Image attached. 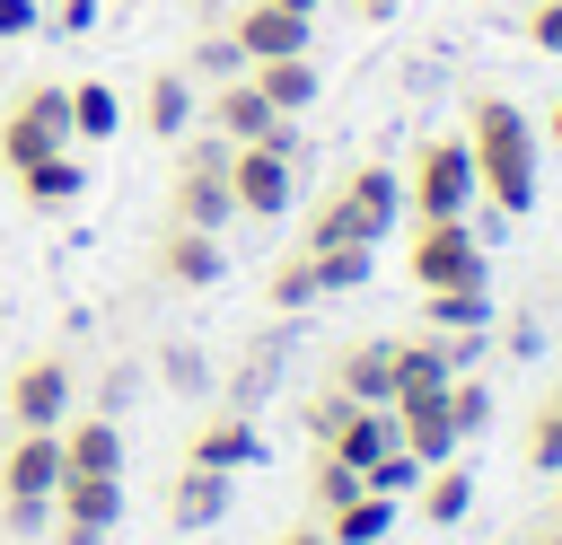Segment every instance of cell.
<instances>
[{"instance_id":"6da1fadb","label":"cell","mask_w":562,"mask_h":545,"mask_svg":"<svg viewBox=\"0 0 562 545\" xmlns=\"http://www.w3.org/2000/svg\"><path fill=\"white\" fill-rule=\"evenodd\" d=\"M465 158H474V193H483L501 220H527V211H536V123H527L509 97H474V114H465Z\"/></svg>"},{"instance_id":"7a4b0ae2","label":"cell","mask_w":562,"mask_h":545,"mask_svg":"<svg viewBox=\"0 0 562 545\" xmlns=\"http://www.w3.org/2000/svg\"><path fill=\"white\" fill-rule=\"evenodd\" d=\"M395 220H404V176H395V167H351V176L316 202L307 246H378Z\"/></svg>"},{"instance_id":"3957f363","label":"cell","mask_w":562,"mask_h":545,"mask_svg":"<svg viewBox=\"0 0 562 545\" xmlns=\"http://www.w3.org/2000/svg\"><path fill=\"white\" fill-rule=\"evenodd\" d=\"M167 220L176 229H228L237 220V202H228V141L211 132V141H184V158H176V185H167Z\"/></svg>"},{"instance_id":"277c9868","label":"cell","mask_w":562,"mask_h":545,"mask_svg":"<svg viewBox=\"0 0 562 545\" xmlns=\"http://www.w3.org/2000/svg\"><path fill=\"white\" fill-rule=\"evenodd\" d=\"M53 483H61V431H18L9 457H0V510H9V536H35V519L53 510Z\"/></svg>"},{"instance_id":"5b68a950","label":"cell","mask_w":562,"mask_h":545,"mask_svg":"<svg viewBox=\"0 0 562 545\" xmlns=\"http://www.w3.org/2000/svg\"><path fill=\"white\" fill-rule=\"evenodd\" d=\"M483 193H474V158L465 141H422L413 167H404V211L413 220H465Z\"/></svg>"},{"instance_id":"8992f818","label":"cell","mask_w":562,"mask_h":545,"mask_svg":"<svg viewBox=\"0 0 562 545\" xmlns=\"http://www.w3.org/2000/svg\"><path fill=\"white\" fill-rule=\"evenodd\" d=\"M290 158H299V132L237 141V149H228V202H237L246 220H281V211H290Z\"/></svg>"},{"instance_id":"52a82bcc","label":"cell","mask_w":562,"mask_h":545,"mask_svg":"<svg viewBox=\"0 0 562 545\" xmlns=\"http://www.w3.org/2000/svg\"><path fill=\"white\" fill-rule=\"evenodd\" d=\"M413 281L422 290H474V281H492V255L465 220H422L413 229Z\"/></svg>"},{"instance_id":"ba28073f","label":"cell","mask_w":562,"mask_h":545,"mask_svg":"<svg viewBox=\"0 0 562 545\" xmlns=\"http://www.w3.org/2000/svg\"><path fill=\"white\" fill-rule=\"evenodd\" d=\"M53 149H70V88H18V105L0 114V158L35 167Z\"/></svg>"},{"instance_id":"9c48e42d","label":"cell","mask_w":562,"mask_h":545,"mask_svg":"<svg viewBox=\"0 0 562 545\" xmlns=\"http://www.w3.org/2000/svg\"><path fill=\"white\" fill-rule=\"evenodd\" d=\"M61 413H70V360H61V352L18 360V378H9V422H18V431H61Z\"/></svg>"},{"instance_id":"30bf717a","label":"cell","mask_w":562,"mask_h":545,"mask_svg":"<svg viewBox=\"0 0 562 545\" xmlns=\"http://www.w3.org/2000/svg\"><path fill=\"white\" fill-rule=\"evenodd\" d=\"M386 413H395V448H404V457H422V466H439V457H457V448H465V440H457V422H448V387H430V396H395Z\"/></svg>"},{"instance_id":"8fae6325","label":"cell","mask_w":562,"mask_h":545,"mask_svg":"<svg viewBox=\"0 0 562 545\" xmlns=\"http://www.w3.org/2000/svg\"><path fill=\"white\" fill-rule=\"evenodd\" d=\"M228 44H237V62H281V53H307V44H316V18L255 0V9L228 26Z\"/></svg>"},{"instance_id":"7c38bea8","label":"cell","mask_w":562,"mask_h":545,"mask_svg":"<svg viewBox=\"0 0 562 545\" xmlns=\"http://www.w3.org/2000/svg\"><path fill=\"white\" fill-rule=\"evenodd\" d=\"M211 132L237 149V141H272V132H290V114H272L255 79H228V88L211 97Z\"/></svg>"},{"instance_id":"4fadbf2b","label":"cell","mask_w":562,"mask_h":545,"mask_svg":"<svg viewBox=\"0 0 562 545\" xmlns=\"http://www.w3.org/2000/svg\"><path fill=\"white\" fill-rule=\"evenodd\" d=\"M386 448H395V413H386V404H351V413L325 431V457H342V466H360V475H369Z\"/></svg>"},{"instance_id":"5bb4252c","label":"cell","mask_w":562,"mask_h":545,"mask_svg":"<svg viewBox=\"0 0 562 545\" xmlns=\"http://www.w3.org/2000/svg\"><path fill=\"white\" fill-rule=\"evenodd\" d=\"M53 510H61V527H114L123 519V475H61L53 483Z\"/></svg>"},{"instance_id":"9a60e30c","label":"cell","mask_w":562,"mask_h":545,"mask_svg":"<svg viewBox=\"0 0 562 545\" xmlns=\"http://www.w3.org/2000/svg\"><path fill=\"white\" fill-rule=\"evenodd\" d=\"M334 396L386 404V396H395V343H386V334H378V343H351V352L334 360Z\"/></svg>"},{"instance_id":"2e32d148","label":"cell","mask_w":562,"mask_h":545,"mask_svg":"<svg viewBox=\"0 0 562 545\" xmlns=\"http://www.w3.org/2000/svg\"><path fill=\"white\" fill-rule=\"evenodd\" d=\"M255 457H263V431H255L246 413L202 422V431H193V448H184V466H220V475H237V466H255Z\"/></svg>"},{"instance_id":"e0dca14e","label":"cell","mask_w":562,"mask_h":545,"mask_svg":"<svg viewBox=\"0 0 562 545\" xmlns=\"http://www.w3.org/2000/svg\"><path fill=\"white\" fill-rule=\"evenodd\" d=\"M246 79L263 88L272 114H307L316 105V53H281V62H246Z\"/></svg>"},{"instance_id":"ac0fdd59","label":"cell","mask_w":562,"mask_h":545,"mask_svg":"<svg viewBox=\"0 0 562 545\" xmlns=\"http://www.w3.org/2000/svg\"><path fill=\"white\" fill-rule=\"evenodd\" d=\"M61 475H123V431L114 413H88L61 431Z\"/></svg>"},{"instance_id":"d6986e66","label":"cell","mask_w":562,"mask_h":545,"mask_svg":"<svg viewBox=\"0 0 562 545\" xmlns=\"http://www.w3.org/2000/svg\"><path fill=\"white\" fill-rule=\"evenodd\" d=\"M167 519H176V527H211V519H228V475H220V466H176V483H167Z\"/></svg>"},{"instance_id":"ffe728a7","label":"cell","mask_w":562,"mask_h":545,"mask_svg":"<svg viewBox=\"0 0 562 545\" xmlns=\"http://www.w3.org/2000/svg\"><path fill=\"white\" fill-rule=\"evenodd\" d=\"M158 272H167V281H184V290H211V281H220V237H211V229H176V220H167Z\"/></svg>"},{"instance_id":"44dd1931","label":"cell","mask_w":562,"mask_h":545,"mask_svg":"<svg viewBox=\"0 0 562 545\" xmlns=\"http://www.w3.org/2000/svg\"><path fill=\"white\" fill-rule=\"evenodd\" d=\"M465 510H474V475H465L457 457L422 466V519H430V527H457Z\"/></svg>"},{"instance_id":"7402d4cb","label":"cell","mask_w":562,"mask_h":545,"mask_svg":"<svg viewBox=\"0 0 562 545\" xmlns=\"http://www.w3.org/2000/svg\"><path fill=\"white\" fill-rule=\"evenodd\" d=\"M193 114H202V105H193L184 70H158V79H149V97H140V123H149L158 141H176V132H193Z\"/></svg>"},{"instance_id":"603a6c76","label":"cell","mask_w":562,"mask_h":545,"mask_svg":"<svg viewBox=\"0 0 562 545\" xmlns=\"http://www.w3.org/2000/svg\"><path fill=\"white\" fill-rule=\"evenodd\" d=\"M422 316L439 334H483L492 325V281H474V290H422Z\"/></svg>"},{"instance_id":"cb8c5ba5","label":"cell","mask_w":562,"mask_h":545,"mask_svg":"<svg viewBox=\"0 0 562 545\" xmlns=\"http://www.w3.org/2000/svg\"><path fill=\"white\" fill-rule=\"evenodd\" d=\"M386 527H395V501L386 492H360V501L325 510V545H378Z\"/></svg>"},{"instance_id":"d4e9b609","label":"cell","mask_w":562,"mask_h":545,"mask_svg":"<svg viewBox=\"0 0 562 545\" xmlns=\"http://www.w3.org/2000/svg\"><path fill=\"white\" fill-rule=\"evenodd\" d=\"M79 185H88V167H79L70 149H53V158H35V167H18V193H26V202H44V211H53V202H70Z\"/></svg>"},{"instance_id":"484cf974","label":"cell","mask_w":562,"mask_h":545,"mask_svg":"<svg viewBox=\"0 0 562 545\" xmlns=\"http://www.w3.org/2000/svg\"><path fill=\"white\" fill-rule=\"evenodd\" d=\"M114 123H123V97H114L105 79H79V88H70V141H105Z\"/></svg>"},{"instance_id":"4316f807","label":"cell","mask_w":562,"mask_h":545,"mask_svg":"<svg viewBox=\"0 0 562 545\" xmlns=\"http://www.w3.org/2000/svg\"><path fill=\"white\" fill-rule=\"evenodd\" d=\"M527 466L536 475H562V387L536 404V422H527Z\"/></svg>"},{"instance_id":"83f0119b","label":"cell","mask_w":562,"mask_h":545,"mask_svg":"<svg viewBox=\"0 0 562 545\" xmlns=\"http://www.w3.org/2000/svg\"><path fill=\"white\" fill-rule=\"evenodd\" d=\"M263 290H272V308H307V299H325V290H316V255H307V246H299V255H281Z\"/></svg>"},{"instance_id":"f1b7e54d","label":"cell","mask_w":562,"mask_h":545,"mask_svg":"<svg viewBox=\"0 0 562 545\" xmlns=\"http://www.w3.org/2000/svg\"><path fill=\"white\" fill-rule=\"evenodd\" d=\"M316 255V290H360L369 281V246H307Z\"/></svg>"},{"instance_id":"f546056e","label":"cell","mask_w":562,"mask_h":545,"mask_svg":"<svg viewBox=\"0 0 562 545\" xmlns=\"http://www.w3.org/2000/svg\"><path fill=\"white\" fill-rule=\"evenodd\" d=\"M448 422H457V440H474V431L492 422V387L457 369V378H448Z\"/></svg>"},{"instance_id":"4dcf8cb0","label":"cell","mask_w":562,"mask_h":545,"mask_svg":"<svg viewBox=\"0 0 562 545\" xmlns=\"http://www.w3.org/2000/svg\"><path fill=\"white\" fill-rule=\"evenodd\" d=\"M369 483H360V466H342V457H316V510H342V501H360Z\"/></svg>"},{"instance_id":"1f68e13d","label":"cell","mask_w":562,"mask_h":545,"mask_svg":"<svg viewBox=\"0 0 562 545\" xmlns=\"http://www.w3.org/2000/svg\"><path fill=\"white\" fill-rule=\"evenodd\" d=\"M360 483H369V492H386V501H395V492H413V483H422V457H404V448H386V457H378V466H369V475H360Z\"/></svg>"},{"instance_id":"d6a6232c","label":"cell","mask_w":562,"mask_h":545,"mask_svg":"<svg viewBox=\"0 0 562 545\" xmlns=\"http://www.w3.org/2000/svg\"><path fill=\"white\" fill-rule=\"evenodd\" d=\"M527 44L536 53H562V0H536L527 9Z\"/></svg>"},{"instance_id":"836d02e7","label":"cell","mask_w":562,"mask_h":545,"mask_svg":"<svg viewBox=\"0 0 562 545\" xmlns=\"http://www.w3.org/2000/svg\"><path fill=\"white\" fill-rule=\"evenodd\" d=\"M342 413H351V396H334V387H325V396H316V404H307V431H316V448H325V431H334V422H342Z\"/></svg>"},{"instance_id":"e575fe53","label":"cell","mask_w":562,"mask_h":545,"mask_svg":"<svg viewBox=\"0 0 562 545\" xmlns=\"http://www.w3.org/2000/svg\"><path fill=\"white\" fill-rule=\"evenodd\" d=\"M132 378H140V369H105V387H97V413H123V404H132Z\"/></svg>"},{"instance_id":"d590c367","label":"cell","mask_w":562,"mask_h":545,"mask_svg":"<svg viewBox=\"0 0 562 545\" xmlns=\"http://www.w3.org/2000/svg\"><path fill=\"white\" fill-rule=\"evenodd\" d=\"M35 26V0H0V35H26Z\"/></svg>"},{"instance_id":"8d00e7d4","label":"cell","mask_w":562,"mask_h":545,"mask_svg":"<svg viewBox=\"0 0 562 545\" xmlns=\"http://www.w3.org/2000/svg\"><path fill=\"white\" fill-rule=\"evenodd\" d=\"M53 18H61V26H70V35H79V26H88V18H97V0H61V9H53Z\"/></svg>"},{"instance_id":"74e56055","label":"cell","mask_w":562,"mask_h":545,"mask_svg":"<svg viewBox=\"0 0 562 545\" xmlns=\"http://www.w3.org/2000/svg\"><path fill=\"white\" fill-rule=\"evenodd\" d=\"M61 545H105V536L97 527H61Z\"/></svg>"},{"instance_id":"f35d334b","label":"cell","mask_w":562,"mask_h":545,"mask_svg":"<svg viewBox=\"0 0 562 545\" xmlns=\"http://www.w3.org/2000/svg\"><path fill=\"white\" fill-rule=\"evenodd\" d=\"M281 545H325V527H290V536H281Z\"/></svg>"},{"instance_id":"ab89813d","label":"cell","mask_w":562,"mask_h":545,"mask_svg":"<svg viewBox=\"0 0 562 545\" xmlns=\"http://www.w3.org/2000/svg\"><path fill=\"white\" fill-rule=\"evenodd\" d=\"M544 132H553V141H562V97H553V105H544Z\"/></svg>"},{"instance_id":"60d3db41","label":"cell","mask_w":562,"mask_h":545,"mask_svg":"<svg viewBox=\"0 0 562 545\" xmlns=\"http://www.w3.org/2000/svg\"><path fill=\"white\" fill-rule=\"evenodd\" d=\"M351 9H360V18H386V9H395V0H351Z\"/></svg>"},{"instance_id":"b9f144b4","label":"cell","mask_w":562,"mask_h":545,"mask_svg":"<svg viewBox=\"0 0 562 545\" xmlns=\"http://www.w3.org/2000/svg\"><path fill=\"white\" fill-rule=\"evenodd\" d=\"M272 9H299V18H316V0H272Z\"/></svg>"},{"instance_id":"7bdbcfd3","label":"cell","mask_w":562,"mask_h":545,"mask_svg":"<svg viewBox=\"0 0 562 545\" xmlns=\"http://www.w3.org/2000/svg\"><path fill=\"white\" fill-rule=\"evenodd\" d=\"M544 545H562V519H553V536H544Z\"/></svg>"},{"instance_id":"ee69618b","label":"cell","mask_w":562,"mask_h":545,"mask_svg":"<svg viewBox=\"0 0 562 545\" xmlns=\"http://www.w3.org/2000/svg\"><path fill=\"white\" fill-rule=\"evenodd\" d=\"M553 519H562V510H553Z\"/></svg>"}]
</instances>
